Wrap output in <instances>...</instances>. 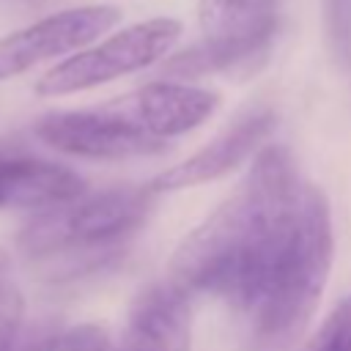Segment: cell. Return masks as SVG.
<instances>
[{
    "label": "cell",
    "instance_id": "1",
    "mask_svg": "<svg viewBox=\"0 0 351 351\" xmlns=\"http://www.w3.org/2000/svg\"><path fill=\"white\" fill-rule=\"evenodd\" d=\"M302 189L291 151L263 145L236 192L176 247L167 280L189 296L214 293L244 313L296 219Z\"/></svg>",
    "mask_w": 351,
    "mask_h": 351
},
{
    "label": "cell",
    "instance_id": "2",
    "mask_svg": "<svg viewBox=\"0 0 351 351\" xmlns=\"http://www.w3.org/2000/svg\"><path fill=\"white\" fill-rule=\"evenodd\" d=\"M332 258L335 233L329 200L318 186L304 184L296 219L252 304L244 310L255 351H288L296 343L329 282Z\"/></svg>",
    "mask_w": 351,
    "mask_h": 351
},
{
    "label": "cell",
    "instance_id": "3",
    "mask_svg": "<svg viewBox=\"0 0 351 351\" xmlns=\"http://www.w3.org/2000/svg\"><path fill=\"white\" fill-rule=\"evenodd\" d=\"M178 36H181V22L173 16H151L129 27H121L110 38L55 63L44 77H38L36 93L47 99L82 93L107 85L118 77L143 71L151 63L167 58Z\"/></svg>",
    "mask_w": 351,
    "mask_h": 351
},
{
    "label": "cell",
    "instance_id": "4",
    "mask_svg": "<svg viewBox=\"0 0 351 351\" xmlns=\"http://www.w3.org/2000/svg\"><path fill=\"white\" fill-rule=\"evenodd\" d=\"M33 134L69 156L80 159H132L165 151V140L148 134L118 104L104 110H58L36 121Z\"/></svg>",
    "mask_w": 351,
    "mask_h": 351
},
{
    "label": "cell",
    "instance_id": "5",
    "mask_svg": "<svg viewBox=\"0 0 351 351\" xmlns=\"http://www.w3.org/2000/svg\"><path fill=\"white\" fill-rule=\"evenodd\" d=\"M123 11L112 3L77 5L49 14L0 38V82L30 71L33 66L85 49L101 33L121 22Z\"/></svg>",
    "mask_w": 351,
    "mask_h": 351
},
{
    "label": "cell",
    "instance_id": "6",
    "mask_svg": "<svg viewBox=\"0 0 351 351\" xmlns=\"http://www.w3.org/2000/svg\"><path fill=\"white\" fill-rule=\"evenodd\" d=\"M274 123H277V118L269 107H258V110L239 115L208 145H203L200 151H195L184 162L162 170L148 184V189L154 195L178 192V189H192V186H200V184H208V181L228 176L247 156H252L255 151L263 148V140L271 134Z\"/></svg>",
    "mask_w": 351,
    "mask_h": 351
},
{
    "label": "cell",
    "instance_id": "7",
    "mask_svg": "<svg viewBox=\"0 0 351 351\" xmlns=\"http://www.w3.org/2000/svg\"><path fill=\"white\" fill-rule=\"evenodd\" d=\"M118 351H192L189 293L170 280L145 285L129 304Z\"/></svg>",
    "mask_w": 351,
    "mask_h": 351
},
{
    "label": "cell",
    "instance_id": "8",
    "mask_svg": "<svg viewBox=\"0 0 351 351\" xmlns=\"http://www.w3.org/2000/svg\"><path fill=\"white\" fill-rule=\"evenodd\" d=\"M85 195V181L66 165L0 148V208H58Z\"/></svg>",
    "mask_w": 351,
    "mask_h": 351
},
{
    "label": "cell",
    "instance_id": "9",
    "mask_svg": "<svg viewBox=\"0 0 351 351\" xmlns=\"http://www.w3.org/2000/svg\"><path fill=\"white\" fill-rule=\"evenodd\" d=\"M219 110V93L181 80L145 82L129 96V115L156 140L186 134Z\"/></svg>",
    "mask_w": 351,
    "mask_h": 351
},
{
    "label": "cell",
    "instance_id": "10",
    "mask_svg": "<svg viewBox=\"0 0 351 351\" xmlns=\"http://www.w3.org/2000/svg\"><path fill=\"white\" fill-rule=\"evenodd\" d=\"M274 33H277L274 16L252 22L247 27H236V30L206 33V38L170 55L162 63V74L186 82V80L233 71V69H247V66H252L255 58H263Z\"/></svg>",
    "mask_w": 351,
    "mask_h": 351
},
{
    "label": "cell",
    "instance_id": "11",
    "mask_svg": "<svg viewBox=\"0 0 351 351\" xmlns=\"http://www.w3.org/2000/svg\"><path fill=\"white\" fill-rule=\"evenodd\" d=\"M274 16V0H200V25L206 33L247 27Z\"/></svg>",
    "mask_w": 351,
    "mask_h": 351
},
{
    "label": "cell",
    "instance_id": "12",
    "mask_svg": "<svg viewBox=\"0 0 351 351\" xmlns=\"http://www.w3.org/2000/svg\"><path fill=\"white\" fill-rule=\"evenodd\" d=\"M22 293L11 274V258L0 250V351H11L16 332L22 329Z\"/></svg>",
    "mask_w": 351,
    "mask_h": 351
},
{
    "label": "cell",
    "instance_id": "13",
    "mask_svg": "<svg viewBox=\"0 0 351 351\" xmlns=\"http://www.w3.org/2000/svg\"><path fill=\"white\" fill-rule=\"evenodd\" d=\"M302 351H351V296H343Z\"/></svg>",
    "mask_w": 351,
    "mask_h": 351
},
{
    "label": "cell",
    "instance_id": "14",
    "mask_svg": "<svg viewBox=\"0 0 351 351\" xmlns=\"http://www.w3.org/2000/svg\"><path fill=\"white\" fill-rule=\"evenodd\" d=\"M324 25L332 52L351 69V0H324Z\"/></svg>",
    "mask_w": 351,
    "mask_h": 351
},
{
    "label": "cell",
    "instance_id": "15",
    "mask_svg": "<svg viewBox=\"0 0 351 351\" xmlns=\"http://www.w3.org/2000/svg\"><path fill=\"white\" fill-rule=\"evenodd\" d=\"M58 351H112L107 332L93 324H80L60 332Z\"/></svg>",
    "mask_w": 351,
    "mask_h": 351
},
{
    "label": "cell",
    "instance_id": "16",
    "mask_svg": "<svg viewBox=\"0 0 351 351\" xmlns=\"http://www.w3.org/2000/svg\"><path fill=\"white\" fill-rule=\"evenodd\" d=\"M60 326L52 321H41L30 329H19L11 351H58V340H60Z\"/></svg>",
    "mask_w": 351,
    "mask_h": 351
},
{
    "label": "cell",
    "instance_id": "17",
    "mask_svg": "<svg viewBox=\"0 0 351 351\" xmlns=\"http://www.w3.org/2000/svg\"><path fill=\"white\" fill-rule=\"evenodd\" d=\"M112 351H118V348H112Z\"/></svg>",
    "mask_w": 351,
    "mask_h": 351
}]
</instances>
